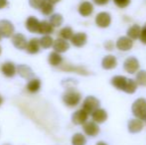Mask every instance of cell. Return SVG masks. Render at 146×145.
Listing matches in <instances>:
<instances>
[{
  "instance_id": "obj_1",
  "label": "cell",
  "mask_w": 146,
  "mask_h": 145,
  "mask_svg": "<svg viewBox=\"0 0 146 145\" xmlns=\"http://www.w3.org/2000/svg\"><path fill=\"white\" fill-rule=\"evenodd\" d=\"M63 101L68 107H76L82 101V93L75 89H68L63 95Z\"/></svg>"
},
{
  "instance_id": "obj_2",
  "label": "cell",
  "mask_w": 146,
  "mask_h": 145,
  "mask_svg": "<svg viewBox=\"0 0 146 145\" xmlns=\"http://www.w3.org/2000/svg\"><path fill=\"white\" fill-rule=\"evenodd\" d=\"M131 112L133 116L141 120L146 119V99L139 97L133 101L131 105Z\"/></svg>"
},
{
  "instance_id": "obj_3",
  "label": "cell",
  "mask_w": 146,
  "mask_h": 145,
  "mask_svg": "<svg viewBox=\"0 0 146 145\" xmlns=\"http://www.w3.org/2000/svg\"><path fill=\"white\" fill-rule=\"evenodd\" d=\"M139 69H140V63H139L138 59L135 57H128L123 62V70L127 73H130V75L137 73L138 71H140Z\"/></svg>"
},
{
  "instance_id": "obj_4",
  "label": "cell",
  "mask_w": 146,
  "mask_h": 145,
  "mask_svg": "<svg viewBox=\"0 0 146 145\" xmlns=\"http://www.w3.org/2000/svg\"><path fill=\"white\" fill-rule=\"evenodd\" d=\"M100 107V101L98 97H94V95H88L86 97L83 101V107L88 112V114H92L94 110Z\"/></svg>"
},
{
  "instance_id": "obj_5",
  "label": "cell",
  "mask_w": 146,
  "mask_h": 145,
  "mask_svg": "<svg viewBox=\"0 0 146 145\" xmlns=\"http://www.w3.org/2000/svg\"><path fill=\"white\" fill-rule=\"evenodd\" d=\"M111 15L110 13L106 11H102L100 13L96 14V19H94V22H96V25L100 28H108L111 24Z\"/></svg>"
},
{
  "instance_id": "obj_6",
  "label": "cell",
  "mask_w": 146,
  "mask_h": 145,
  "mask_svg": "<svg viewBox=\"0 0 146 145\" xmlns=\"http://www.w3.org/2000/svg\"><path fill=\"white\" fill-rule=\"evenodd\" d=\"M133 47V40L127 36L119 37L115 42V48L121 52H127L130 51Z\"/></svg>"
},
{
  "instance_id": "obj_7",
  "label": "cell",
  "mask_w": 146,
  "mask_h": 145,
  "mask_svg": "<svg viewBox=\"0 0 146 145\" xmlns=\"http://www.w3.org/2000/svg\"><path fill=\"white\" fill-rule=\"evenodd\" d=\"M144 128V120H141L139 118H131L127 122V130L132 134H136L141 132Z\"/></svg>"
},
{
  "instance_id": "obj_8",
  "label": "cell",
  "mask_w": 146,
  "mask_h": 145,
  "mask_svg": "<svg viewBox=\"0 0 146 145\" xmlns=\"http://www.w3.org/2000/svg\"><path fill=\"white\" fill-rule=\"evenodd\" d=\"M83 130L85 132V134L90 137H96L100 134V128L96 122H94V120H90V121H87L83 125Z\"/></svg>"
},
{
  "instance_id": "obj_9",
  "label": "cell",
  "mask_w": 146,
  "mask_h": 145,
  "mask_svg": "<svg viewBox=\"0 0 146 145\" xmlns=\"http://www.w3.org/2000/svg\"><path fill=\"white\" fill-rule=\"evenodd\" d=\"M88 113L84 109H78L77 111H75L72 115V122L75 125H84L87 121H88Z\"/></svg>"
},
{
  "instance_id": "obj_10",
  "label": "cell",
  "mask_w": 146,
  "mask_h": 145,
  "mask_svg": "<svg viewBox=\"0 0 146 145\" xmlns=\"http://www.w3.org/2000/svg\"><path fill=\"white\" fill-rule=\"evenodd\" d=\"M14 34V26L8 20H0V35L4 38H9Z\"/></svg>"
},
{
  "instance_id": "obj_11",
  "label": "cell",
  "mask_w": 146,
  "mask_h": 145,
  "mask_svg": "<svg viewBox=\"0 0 146 145\" xmlns=\"http://www.w3.org/2000/svg\"><path fill=\"white\" fill-rule=\"evenodd\" d=\"M117 65H118L117 59L113 55H106L102 60V68L104 70L106 71L113 70V69H115L117 67Z\"/></svg>"
},
{
  "instance_id": "obj_12",
  "label": "cell",
  "mask_w": 146,
  "mask_h": 145,
  "mask_svg": "<svg viewBox=\"0 0 146 145\" xmlns=\"http://www.w3.org/2000/svg\"><path fill=\"white\" fill-rule=\"evenodd\" d=\"M78 11H79L80 15L83 16V17H90L92 15L94 11V4L90 1H83L81 2V4L79 5L78 8Z\"/></svg>"
},
{
  "instance_id": "obj_13",
  "label": "cell",
  "mask_w": 146,
  "mask_h": 145,
  "mask_svg": "<svg viewBox=\"0 0 146 145\" xmlns=\"http://www.w3.org/2000/svg\"><path fill=\"white\" fill-rule=\"evenodd\" d=\"M127 81H128V77H126L125 75H117L112 77L111 81H110V83H111L112 87H113L114 89H116L117 91H123L125 87H126Z\"/></svg>"
},
{
  "instance_id": "obj_14",
  "label": "cell",
  "mask_w": 146,
  "mask_h": 145,
  "mask_svg": "<svg viewBox=\"0 0 146 145\" xmlns=\"http://www.w3.org/2000/svg\"><path fill=\"white\" fill-rule=\"evenodd\" d=\"M90 115H92V119L94 120V122H96L98 124L104 123L108 118V111H106L104 109H102V107L94 110Z\"/></svg>"
},
{
  "instance_id": "obj_15",
  "label": "cell",
  "mask_w": 146,
  "mask_h": 145,
  "mask_svg": "<svg viewBox=\"0 0 146 145\" xmlns=\"http://www.w3.org/2000/svg\"><path fill=\"white\" fill-rule=\"evenodd\" d=\"M12 44L14 45L16 49L18 50H26V47H27V39L23 34H14L12 37Z\"/></svg>"
},
{
  "instance_id": "obj_16",
  "label": "cell",
  "mask_w": 146,
  "mask_h": 145,
  "mask_svg": "<svg viewBox=\"0 0 146 145\" xmlns=\"http://www.w3.org/2000/svg\"><path fill=\"white\" fill-rule=\"evenodd\" d=\"M62 71H65V72H70V73H79L82 75H90V71L87 70L85 67L83 66H74V65H64L63 67H61Z\"/></svg>"
},
{
  "instance_id": "obj_17",
  "label": "cell",
  "mask_w": 146,
  "mask_h": 145,
  "mask_svg": "<svg viewBox=\"0 0 146 145\" xmlns=\"http://www.w3.org/2000/svg\"><path fill=\"white\" fill-rule=\"evenodd\" d=\"M88 42V35L84 32H79L75 33L73 38L71 39V43L77 48H82L84 47Z\"/></svg>"
},
{
  "instance_id": "obj_18",
  "label": "cell",
  "mask_w": 146,
  "mask_h": 145,
  "mask_svg": "<svg viewBox=\"0 0 146 145\" xmlns=\"http://www.w3.org/2000/svg\"><path fill=\"white\" fill-rule=\"evenodd\" d=\"M53 49L55 52H58L60 54L67 52L70 49V44L67 40H64L62 38H59L54 41V45H53Z\"/></svg>"
},
{
  "instance_id": "obj_19",
  "label": "cell",
  "mask_w": 146,
  "mask_h": 145,
  "mask_svg": "<svg viewBox=\"0 0 146 145\" xmlns=\"http://www.w3.org/2000/svg\"><path fill=\"white\" fill-rule=\"evenodd\" d=\"M1 71L3 73V75L7 77H12L15 75L16 72H17V69H16L15 65L11 62H6L2 65Z\"/></svg>"
},
{
  "instance_id": "obj_20",
  "label": "cell",
  "mask_w": 146,
  "mask_h": 145,
  "mask_svg": "<svg viewBox=\"0 0 146 145\" xmlns=\"http://www.w3.org/2000/svg\"><path fill=\"white\" fill-rule=\"evenodd\" d=\"M39 26H40V21L34 16H30L26 20V28L31 33H38Z\"/></svg>"
},
{
  "instance_id": "obj_21",
  "label": "cell",
  "mask_w": 146,
  "mask_h": 145,
  "mask_svg": "<svg viewBox=\"0 0 146 145\" xmlns=\"http://www.w3.org/2000/svg\"><path fill=\"white\" fill-rule=\"evenodd\" d=\"M40 40H38L37 38H32L28 42L27 47H26V51L28 54L34 55L40 51Z\"/></svg>"
},
{
  "instance_id": "obj_22",
  "label": "cell",
  "mask_w": 146,
  "mask_h": 145,
  "mask_svg": "<svg viewBox=\"0 0 146 145\" xmlns=\"http://www.w3.org/2000/svg\"><path fill=\"white\" fill-rule=\"evenodd\" d=\"M141 28L142 27H140L138 24H133L132 26H130V27L127 29L126 36L129 37L130 39H132L133 41L137 40V39H139V37H140Z\"/></svg>"
},
{
  "instance_id": "obj_23",
  "label": "cell",
  "mask_w": 146,
  "mask_h": 145,
  "mask_svg": "<svg viewBox=\"0 0 146 145\" xmlns=\"http://www.w3.org/2000/svg\"><path fill=\"white\" fill-rule=\"evenodd\" d=\"M17 73L21 77H24V79H30L34 75L33 71L28 66H26V65H20V66H18Z\"/></svg>"
},
{
  "instance_id": "obj_24",
  "label": "cell",
  "mask_w": 146,
  "mask_h": 145,
  "mask_svg": "<svg viewBox=\"0 0 146 145\" xmlns=\"http://www.w3.org/2000/svg\"><path fill=\"white\" fill-rule=\"evenodd\" d=\"M53 32H54V27L51 25L50 22L46 21V20L40 22L38 33L43 34V35H49V34H52Z\"/></svg>"
},
{
  "instance_id": "obj_25",
  "label": "cell",
  "mask_w": 146,
  "mask_h": 145,
  "mask_svg": "<svg viewBox=\"0 0 146 145\" xmlns=\"http://www.w3.org/2000/svg\"><path fill=\"white\" fill-rule=\"evenodd\" d=\"M27 91L31 93H35L37 91H40L41 89V81L39 79H32L29 81V83H27L26 87Z\"/></svg>"
},
{
  "instance_id": "obj_26",
  "label": "cell",
  "mask_w": 146,
  "mask_h": 145,
  "mask_svg": "<svg viewBox=\"0 0 146 145\" xmlns=\"http://www.w3.org/2000/svg\"><path fill=\"white\" fill-rule=\"evenodd\" d=\"M49 63L51 66L53 67H58L63 63V58H62L61 54L58 52H52L49 55Z\"/></svg>"
},
{
  "instance_id": "obj_27",
  "label": "cell",
  "mask_w": 146,
  "mask_h": 145,
  "mask_svg": "<svg viewBox=\"0 0 146 145\" xmlns=\"http://www.w3.org/2000/svg\"><path fill=\"white\" fill-rule=\"evenodd\" d=\"M137 87H138V85H137L136 81L133 79H128L126 87H125L123 91H124L125 93H128V95H133V93L137 91Z\"/></svg>"
},
{
  "instance_id": "obj_28",
  "label": "cell",
  "mask_w": 146,
  "mask_h": 145,
  "mask_svg": "<svg viewBox=\"0 0 146 145\" xmlns=\"http://www.w3.org/2000/svg\"><path fill=\"white\" fill-rule=\"evenodd\" d=\"M87 144V138L83 133H75L72 137V145H86Z\"/></svg>"
},
{
  "instance_id": "obj_29",
  "label": "cell",
  "mask_w": 146,
  "mask_h": 145,
  "mask_svg": "<svg viewBox=\"0 0 146 145\" xmlns=\"http://www.w3.org/2000/svg\"><path fill=\"white\" fill-rule=\"evenodd\" d=\"M74 30L71 27L67 26V27H64L61 31L59 32V36L60 38L64 39V40H71L74 36Z\"/></svg>"
},
{
  "instance_id": "obj_30",
  "label": "cell",
  "mask_w": 146,
  "mask_h": 145,
  "mask_svg": "<svg viewBox=\"0 0 146 145\" xmlns=\"http://www.w3.org/2000/svg\"><path fill=\"white\" fill-rule=\"evenodd\" d=\"M49 22H50L51 25H52L53 27L57 28V27H60V26L63 24L64 18H63V16H62L61 14L55 13V14H53V15L50 17V21H49Z\"/></svg>"
},
{
  "instance_id": "obj_31",
  "label": "cell",
  "mask_w": 146,
  "mask_h": 145,
  "mask_svg": "<svg viewBox=\"0 0 146 145\" xmlns=\"http://www.w3.org/2000/svg\"><path fill=\"white\" fill-rule=\"evenodd\" d=\"M135 81H136L137 85L140 87H146V71L145 70H140L138 71V73L135 75Z\"/></svg>"
},
{
  "instance_id": "obj_32",
  "label": "cell",
  "mask_w": 146,
  "mask_h": 145,
  "mask_svg": "<svg viewBox=\"0 0 146 145\" xmlns=\"http://www.w3.org/2000/svg\"><path fill=\"white\" fill-rule=\"evenodd\" d=\"M40 10H41V12H42L43 15L49 16L53 13V11H54V4L51 3V2H49L48 0H46L45 3L43 4V6L41 7Z\"/></svg>"
},
{
  "instance_id": "obj_33",
  "label": "cell",
  "mask_w": 146,
  "mask_h": 145,
  "mask_svg": "<svg viewBox=\"0 0 146 145\" xmlns=\"http://www.w3.org/2000/svg\"><path fill=\"white\" fill-rule=\"evenodd\" d=\"M40 45L42 48L44 49H49L50 47H53L54 45V40L51 36L45 35L40 39Z\"/></svg>"
},
{
  "instance_id": "obj_34",
  "label": "cell",
  "mask_w": 146,
  "mask_h": 145,
  "mask_svg": "<svg viewBox=\"0 0 146 145\" xmlns=\"http://www.w3.org/2000/svg\"><path fill=\"white\" fill-rule=\"evenodd\" d=\"M114 3V5L119 9H124L127 8L131 3V0H112Z\"/></svg>"
},
{
  "instance_id": "obj_35",
  "label": "cell",
  "mask_w": 146,
  "mask_h": 145,
  "mask_svg": "<svg viewBox=\"0 0 146 145\" xmlns=\"http://www.w3.org/2000/svg\"><path fill=\"white\" fill-rule=\"evenodd\" d=\"M46 0H29V4L34 9H41Z\"/></svg>"
},
{
  "instance_id": "obj_36",
  "label": "cell",
  "mask_w": 146,
  "mask_h": 145,
  "mask_svg": "<svg viewBox=\"0 0 146 145\" xmlns=\"http://www.w3.org/2000/svg\"><path fill=\"white\" fill-rule=\"evenodd\" d=\"M104 48L106 49V51H108V52H111V51H113L114 48H115V44H114L111 40H108L104 43Z\"/></svg>"
},
{
  "instance_id": "obj_37",
  "label": "cell",
  "mask_w": 146,
  "mask_h": 145,
  "mask_svg": "<svg viewBox=\"0 0 146 145\" xmlns=\"http://www.w3.org/2000/svg\"><path fill=\"white\" fill-rule=\"evenodd\" d=\"M139 40H140V42L142 44L146 45V23L141 28V33H140V37H139Z\"/></svg>"
},
{
  "instance_id": "obj_38",
  "label": "cell",
  "mask_w": 146,
  "mask_h": 145,
  "mask_svg": "<svg viewBox=\"0 0 146 145\" xmlns=\"http://www.w3.org/2000/svg\"><path fill=\"white\" fill-rule=\"evenodd\" d=\"M92 1L98 6H104V5H106V4H108L110 0H92Z\"/></svg>"
},
{
  "instance_id": "obj_39",
  "label": "cell",
  "mask_w": 146,
  "mask_h": 145,
  "mask_svg": "<svg viewBox=\"0 0 146 145\" xmlns=\"http://www.w3.org/2000/svg\"><path fill=\"white\" fill-rule=\"evenodd\" d=\"M7 0H0V9H2V8H4L6 5H7Z\"/></svg>"
},
{
  "instance_id": "obj_40",
  "label": "cell",
  "mask_w": 146,
  "mask_h": 145,
  "mask_svg": "<svg viewBox=\"0 0 146 145\" xmlns=\"http://www.w3.org/2000/svg\"><path fill=\"white\" fill-rule=\"evenodd\" d=\"M96 145H108L106 142H104V141H98V142H96Z\"/></svg>"
},
{
  "instance_id": "obj_41",
  "label": "cell",
  "mask_w": 146,
  "mask_h": 145,
  "mask_svg": "<svg viewBox=\"0 0 146 145\" xmlns=\"http://www.w3.org/2000/svg\"><path fill=\"white\" fill-rule=\"evenodd\" d=\"M49 2H51V3H53V4H56V3H58V2H60L61 0H48Z\"/></svg>"
},
{
  "instance_id": "obj_42",
  "label": "cell",
  "mask_w": 146,
  "mask_h": 145,
  "mask_svg": "<svg viewBox=\"0 0 146 145\" xmlns=\"http://www.w3.org/2000/svg\"><path fill=\"white\" fill-rule=\"evenodd\" d=\"M2 103H3V99H2V97L0 95V105H2Z\"/></svg>"
},
{
  "instance_id": "obj_43",
  "label": "cell",
  "mask_w": 146,
  "mask_h": 145,
  "mask_svg": "<svg viewBox=\"0 0 146 145\" xmlns=\"http://www.w3.org/2000/svg\"><path fill=\"white\" fill-rule=\"evenodd\" d=\"M0 54H1V47H0Z\"/></svg>"
},
{
  "instance_id": "obj_44",
  "label": "cell",
  "mask_w": 146,
  "mask_h": 145,
  "mask_svg": "<svg viewBox=\"0 0 146 145\" xmlns=\"http://www.w3.org/2000/svg\"><path fill=\"white\" fill-rule=\"evenodd\" d=\"M0 39H1V35H0Z\"/></svg>"
},
{
  "instance_id": "obj_45",
  "label": "cell",
  "mask_w": 146,
  "mask_h": 145,
  "mask_svg": "<svg viewBox=\"0 0 146 145\" xmlns=\"http://www.w3.org/2000/svg\"><path fill=\"white\" fill-rule=\"evenodd\" d=\"M85 1H88V0H85Z\"/></svg>"
},
{
  "instance_id": "obj_46",
  "label": "cell",
  "mask_w": 146,
  "mask_h": 145,
  "mask_svg": "<svg viewBox=\"0 0 146 145\" xmlns=\"http://www.w3.org/2000/svg\"><path fill=\"white\" fill-rule=\"evenodd\" d=\"M145 121H146V119H145Z\"/></svg>"
}]
</instances>
